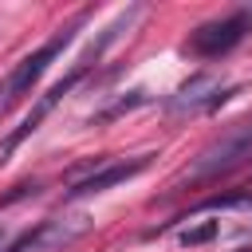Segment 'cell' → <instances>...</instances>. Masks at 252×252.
<instances>
[{"mask_svg":"<svg viewBox=\"0 0 252 252\" xmlns=\"http://www.w3.org/2000/svg\"><path fill=\"white\" fill-rule=\"evenodd\" d=\"M138 12H142L138 4H134V8H126V12H118V16H114V24H106V28L98 32V39H94V43L83 51V59L71 67V75H63V79H59V83H55V87H51V91H47V94H43V98L32 106V110H28V118H24V122H20V126H16V130H12V134L0 142V165H4V161L12 158V150H16L24 138H32V134L43 126V118H47V114H51V110H55V106H59V102H63V98H67V94L79 87V79H83V75H87V71H91V67L102 59V51H106V47L118 39V32H122V28H130V20H134Z\"/></svg>","mask_w":252,"mask_h":252,"instance_id":"6da1fadb","label":"cell"},{"mask_svg":"<svg viewBox=\"0 0 252 252\" xmlns=\"http://www.w3.org/2000/svg\"><path fill=\"white\" fill-rule=\"evenodd\" d=\"M87 16H91V12H79L75 20H67L63 28H55V35H51L47 43H39L32 55H24V59H20V63L8 71V79L0 83V110L16 106V102H20V98H24V94H28V91H32V87L43 79V71H47V67L59 59V51H63V47L75 39V32L87 24Z\"/></svg>","mask_w":252,"mask_h":252,"instance_id":"7a4b0ae2","label":"cell"},{"mask_svg":"<svg viewBox=\"0 0 252 252\" xmlns=\"http://www.w3.org/2000/svg\"><path fill=\"white\" fill-rule=\"evenodd\" d=\"M248 154H252V114H248V118H240V122H232L220 138H213V142L197 154V161H193V169H189L185 177H189V181L217 177V173H224V169L240 165Z\"/></svg>","mask_w":252,"mask_h":252,"instance_id":"3957f363","label":"cell"},{"mask_svg":"<svg viewBox=\"0 0 252 252\" xmlns=\"http://www.w3.org/2000/svg\"><path fill=\"white\" fill-rule=\"evenodd\" d=\"M87 228H91L87 217H47V220H35L32 228H24L4 252H55V248L79 240Z\"/></svg>","mask_w":252,"mask_h":252,"instance_id":"277c9868","label":"cell"},{"mask_svg":"<svg viewBox=\"0 0 252 252\" xmlns=\"http://www.w3.org/2000/svg\"><path fill=\"white\" fill-rule=\"evenodd\" d=\"M248 24H252V16H248V12H236V16H224V20L201 24V28L185 39V51H189V55H197V59H217V55L232 51V47L244 39Z\"/></svg>","mask_w":252,"mask_h":252,"instance_id":"5b68a950","label":"cell"},{"mask_svg":"<svg viewBox=\"0 0 252 252\" xmlns=\"http://www.w3.org/2000/svg\"><path fill=\"white\" fill-rule=\"evenodd\" d=\"M150 161H154V154H138V158H126V161H106V165L91 169L87 177H79V181L67 189V197H91V193L114 189V185H122V181H130V177H138L142 169H150Z\"/></svg>","mask_w":252,"mask_h":252,"instance_id":"8992f818","label":"cell"},{"mask_svg":"<svg viewBox=\"0 0 252 252\" xmlns=\"http://www.w3.org/2000/svg\"><path fill=\"white\" fill-rule=\"evenodd\" d=\"M217 236V220H205V224H197V228H185L177 240L185 244V248H193V244H205V240H213Z\"/></svg>","mask_w":252,"mask_h":252,"instance_id":"52a82bcc","label":"cell"},{"mask_svg":"<svg viewBox=\"0 0 252 252\" xmlns=\"http://www.w3.org/2000/svg\"><path fill=\"white\" fill-rule=\"evenodd\" d=\"M28 193H39V185H35V181H32V185L24 181V185H16L12 193H4V197H0V205H12V201H20V197H28Z\"/></svg>","mask_w":252,"mask_h":252,"instance_id":"ba28073f","label":"cell"},{"mask_svg":"<svg viewBox=\"0 0 252 252\" xmlns=\"http://www.w3.org/2000/svg\"><path fill=\"white\" fill-rule=\"evenodd\" d=\"M0 244H4V228H0Z\"/></svg>","mask_w":252,"mask_h":252,"instance_id":"9c48e42d","label":"cell"}]
</instances>
